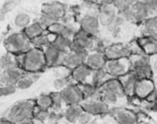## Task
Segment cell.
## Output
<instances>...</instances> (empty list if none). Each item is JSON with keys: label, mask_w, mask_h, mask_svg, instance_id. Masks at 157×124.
<instances>
[{"label": "cell", "mask_w": 157, "mask_h": 124, "mask_svg": "<svg viewBox=\"0 0 157 124\" xmlns=\"http://www.w3.org/2000/svg\"><path fill=\"white\" fill-rule=\"evenodd\" d=\"M16 57L17 65L25 73H43L47 69L42 49L32 47L26 53L16 55Z\"/></svg>", "instance_id": "cell-1"}, {"label": "cell", "mask_w": 157, "mask_h": 124, "mask_svg": "<svg viewBox=\"0 0 157 124\" xmlns=\"http://www.w3.org/2000/svg\"><path fill=\"white\" fill-rule=\"evenodd\" d=\"M35 110V101L33 99L22 100L15 102L4 115L16 124L29 122L33 118Z\"/></svg>", "instance_id": "cell-2"}, {"label": "cell", "mask_w": 157, "mask_h": 124, "mask_svg": "<svg viewBox=\"0 0 157 124\" xmlns=\"http://www.w3.org/2000/svg\"><path fill=\"white\" fill-rule=\"evenodd\" d=\"M3 44L8 53L15 55L23 54L33 47L31 41L25 36L23 31L18 30L8 33L4 38Z\"/></svg>", "instance_id": "cell-3"}, {"label": "cell", "mask_w": 157, "mask_h": 124, "mask_svg": "<svg viewBox=\"0 0 157 124\" xmlns=\"http://www.w3.org/2000/svg\"><path fill=\"white\" fill-rule=\"evenodd\" d=\"M97 37L98 36H93L86 32L78 29L72 39L71 49L79 50V51H87V52L95 50Z\"/></svg>", "instance_id": "cell-4"}, {"label": "cell", "mask_w": 157, "mask_h": 124, "mask_svg": "<svg viewBox=\"0 0 157 124\" xmlns=\"http://www.w3.org/2000/svg\"><path fill=\"white\" fill-rule=\"evenodd\" d=\"M105 70L110 77L120 78L131 71V62L129 58L108 60Z\"/></svg>", "instance_id": "cell-5"}, {"label": "cell", "mask_w": 157, "mask_h": 124, "mask_svg": "<svg viewBox=\"0 0 157 124\" xmlns=\"http://www.w3.org/2000/svg\"><path fill=\"white\" fill-rule=\"evenodd\" d=\"M117 16H118V11L112 4L98 5V17L101 28H106L107 30H109Z\"/></svg>", "instance_id": "cell-6"}, {"label": "cell", "mask_w": 157, "mask_h": 124, "mask_svg": "<svg viewBox=\"0 0 157 124\" xmlns=\"http://www.w3.org/2000/svg\"><path fill=\"white\" fill-rule=\"evenodd\" d=\"M117 124H137V113L128 110V109L113 106L110 107L109 114Z\"/></svg>", "instance_id": "cell-7"}, {"label": "cell", "mask_w": 157, "mask_h": 124, "mask_svg": "<svg viewBox=\"0 0 157 124\" xmlns=\"http://www.w3.org/2000/svg\"><path fill=\"white\" fill-rule=\"evenodd\" d=\"M65 106L81 104L84 101L79 85L77 83H71L60 92Z\"/></svg>", "instance_id": "cell-8"}, {"label": "cell", "mask_w": 157, "mask_h": 124, "mask_svg": "<svg viewBox=\"0 0 157 124\" xmlns=\"http://www.w3.org/2000/svg\"><path fill=\"white\" fill-rule=\"evenodd\" d=\"M68 7L65 4L58 1H48L41 6V14H44L60 21L68 12Z\"/></svg>", "instance_id": "cell-9"}, {"label": "cell", "mask_w": 157, "mask_h": 124, "mask_svg": "<svg viewBox=\"0 0 157 124\" xmlns=\"http://www.w3.org/2000/svg\"><path fill=\"white\" fill-rule=\"evenodd\" d=\"M81 106L84 111L91 114L95 118L98 117H104L109 114V106L103 102L101 100L98 99H91L83 101Z\"/></svg>", "instance_id": "cell-10"}, {"label": "cell", "mask_w": 157, "mask_h": 124, "mask_svg": "<svg viewBox=\"0 0 157 124\" xmlns=\"http://www.w3.org/2000/svg\"><path fill=\"white\" fill-rule=\"evenodd\" d=\"M44 54V58L46 62V67L49 69L63 65L64 60L68 53L58 50L57 48L49 45L48 46L43 49Z\"/></svg>", "instance_id": "cell-11"}, {"label": "cell", "mask_w": 157, "mask_h": 124, "mask_svg": "<svg viewBox=\"0 0 157 124\" xmlns=\"http://www.w3.org/2000/svg\"><path fill=\"white\" fill-rule=\"evenodd\" d=\"M78 29L79 28H78V23L68 25V24H64L61 21H57L48 28L47 33L62 35L63 37L72 40L76 32L78 31Z\"/></svg>", "instance_id": "cell-12"}, {"label": "cell", "mask_w": 157, "mask_h": 124, "mask_svg": "<svg viewBox=\"0 0 157 124\" xmlns=\"http://www.w3.org/2000/svg\"><path fill=\"white\" fill-rule=\"evenodd\" d=\"M107 60H117L122 58H129L130 52L126 45L121 43L110 44L103 51Z\"/></svg>", "instance_id": "cell-13"}, {"label": "cell", "mask_w": 157, "mask_h": 124, "mask_svg": "<svg viewBox=\"0 0 157 124\" xmlns=\"http://www.w3.org/2000/svg\"><path fill=\"white\" fill-rule=\"evenodd\" d=\"M25 72L19 66L11 67L0 72V84L15 85L25 75Z\"/></svg>", "instance_id": "cell-14"}, {"label": "cell", "mask_w": 157, "mask_h": 124, "mask_svg": "<svg viewBox=\"0 0 157 124\" xmlns=\"http://www.w3.org/2000/svg\"><path fill=\"white\" fill-rule=\"evenodd\" d=\"M155 88V83L154 78L139 79L136 84L134 95L142 101H144L153 93Z\"/></svg>", "instance_id": "cell-15"}, {"label": "cell", "mask_w": 157, "mask_h": 124, "mask_svg": "<svg viewBox=\"0 0 157 124\" xmlns=\"http://www.w3.org/2000/svg\"><path fill=\"white\" fill-rule=\"evenodd\" d=\"M89 52L87 51H79L71 49L66 55L63 65H65L70 70H73L76 67L85 63V60Z\"/></svg>", "instance_id": "cell-16"}, {"label": "cell", "mask_w": 157, "mask_h": 124, "mask_svg": "<svg viewBox=\"0 0 157 124\" xmlns=\"http://www.w3.org/2000/svg\"><path fill=\"white\" fill-rule=\"evenodd\" d=\"M107 61L108 60L103 52H100L98 50H92L88 53L85 63L91 70L94 71V70H99V69L105 68Z\"/></svg>", "instance_id": "cell-17"}, {"label": "cell", "mask_w": 157, "mask_h": 124, "mask_svg": "<svg viewBox=\"0 0 157 124\" xmlns=\"http://www.w3.org/2000/svg\"><path fill=\"white\" fill-rule=\"evenodd\" d=\"M92 72L93 70H91L86 63H83L76 67L75 69L71 70V78L77 84L88 83V82L90 83Z\"/></svg>", "instance_id": "cell-18"}, {"label": "cell", "mask_w": 157, "mask_h": 124, "mask_svg": "<svg viewBox=\"0 0 157 124\" xmlns=\"http://www.w3.org/2000/svg\"><path fill=\"white\" fill-rule=\"evenodd\" d=\"M133 12H134V20L133 24L136 26H140L143 23H144L149 17L153 16L151 10L148 8V6L139 0L136 5L133 6Z\"/></svg>", "instance_id": "cell-19"}, {"label": "cell", "mask_w": 157, "mask_h": 124, "mask_svg": "<svg viewBox=\"0 0 157 124\" xmlns=\"http://www.w3.org/2000/svg\"><path fill=\"white\" fill-rule=\"evenodd\" d=\"M99 89L103 90V91L115 93L121 99L126 98L124 89H123V85H122L119 78L110 77L109 76L107 79V81L102 84V86L99 87Z\"/></svg>", "instance_id": "cell-20"}, {"label": "cell", "mask_w": 157, "mask_h": 124, "mask_svg": "<svg viewBox=\"0 0 157 124\" xmlns=\"http://www.w3.org/2000/svg\"><path fill=\"white\" fill-rule=\"evenodd\" d=\"M119 79H120L121 83L123 85V89H124V92H125L126 98L133 96L134 93H135L136 84L137 81L139 80L137 75L131 70L130 72H128L126 74L123 75L122 77H120Z\"/></svg>", "instance_id": "cell-21"}, {"label": "cell", "mask_w": 157, "mask_h": 124, "mask_svg": "<svg viewBox=\"0 0 157 124\" xmlns=\"http://www.w3.org/2000/svg\"><path fill=\"white\" fill-rule=\"evenodd\" d=\"M139 26V35L151 36L157 39V15L149 17L144 23L138 26Z\"/></svg>", "instance_id": "cell-22"}, {"label": "cell", "mask_w": 157, "mask_h": 124, "mask_svg": "<svg viewBox=\"0 0 157 124\" xmlns=\"http://www.w3.org/2000/svg\"><path fill=\"white\" fill-rule=\"evenodd\" d=\"M33 22V18L29 12L26 11H18L13 17L12 24L15 30L23 31L26 26H28Z\"/></svg>", "instance_id": "cell-23"}, {"label": "cell", "mask_w": 157, "mask_h": 124, "mask_svg": "<svg viewBox=\"0 0 157 124\" xmlns=\"http://www.w3.org/2000/svg\"><path fill=\"white\" fill-rule=\"evenodd\" d=\"M136 41L138 42V44L140 45L142 49L144 50V53L148 55V56H152L157 54V39L151 37V36H145V35H142V36H137L136 37Z\"/></svg>", "instance_id": "cell-24"}, {"label": "cell", "mask_w": 157, "mask_h": 124, "mask_svg": "<svg viewBox=\"0 0 157 124\" xmlns=\"http://www.w3.org/2000/svg\"><path fill=\"white\" fill-rule=\"evenodd\" d=\"M48 34L50 45L57 48L60 51H63L65 53H69L71 50L72 47V40L68 39L66 37H63L62 35L53 34Z\"/></svg>", "instance_id": "cell-25"}, {"label": "cell", "mask_w": 157, "mask_h": 124, "mask_svg": "<svg viewBox=\"0 0 157 124\" xmlns=\"http://www.w3.org/2000/svg\"><path fill=\"white\" fill-rule=\"evenodd\" d=\"M84 110L81 104L76 105H68L65 106L63 110V119L67 124L77 123L79 116L82 114Z\"/></svg>", "instance_id": "cell-26"}, {"label": "cell", "mask_w": 157, "mask_h": 124, "mask_svg": "<svg viewBox=\"0 0 157 124\" xmlns=\"http://www.w3.org/2000/svg\"><path fill=\"white\" fill-rule=\"evenodd\" d=\"M98 100H101L103 102H105L106 104H108L109 107H113V106H118V102L121 100V98H119L117 94L110 92H107V91H103L100 90L98 88Z\"/></svg>", "instance_id": "cell-27"}, {"label": "cell", "mask_w": 157, "mask_h": 124, "mask_svg": "<svg viewBox=\"0 0 157 124\" xmlns=\"http://www.w3.org/2000/svg\"><path fill=\"white\" fill-rule=\"evenodd\" d=\"M23 33L25 34V36L31 41L33 38L41 35V34H45L46 31L34 20L33 23H31L28 26H26L24 30Z\"/></svg>", "instance_id": "cell-28"}, {"label": "cell", "mask_w": 157, "mask_h": 124, "mask_svg": "<svg viewBox=\"0 0 157 124\" xmlns=\"http://www.w3.org/2000/svg\"><path fill=\"white\" fill-rule=\"evenodd\" d=\"M109 77V75L108 74L105 68L99 69V70H94L92 72L90 83L96 86L97 88H99L102 86V84L107 81V79Z\"/></svg>", "instance_id": "cell-29"}, {"label": "cell", "mask_w": 157, "mask_h": 124, "mask_svg": "<svg viewBox=\"0 0 157 124\" xmlns=\"http://www.w3.org/2000/svg\"><path fill=\"white\" fill-rule=\"evenodd\" d=\"M80 91L83 95L84 101L91 100V99H98V88L92 85L91 83H82L78 84Z\"/></svg>", "instance_id": "cell-30"}, {"label": "cell", "mask_w": 157, "mask_h": 124, "mask_svg": "<svg viewBox=\"0 0 157 124\" xmlns=\"http://www.w3.org/2000/svg\"><path fill=\"white\" fill-rule=\"evenodd\" d=\"M18 66L16 62V57L15 54L11 53H6L0 56V72L11 67Z\"/></svg>", "instance_id": "cell-31"}, {"label": "cell", "mask_w": 157, "mask_h": 124, "mask_svg": "<svg viewBox=\"0 0 157 124\" xmlns=\"http://www.w3.org/2000/svg\"><path fill=\"white\" fill-rule=\"evenodd\" d=\"M35 101V107L44 110H52V98L50 93H44L38 96Z\"/></svg>", "instance_id": "cell-32"}, {"label": "cell", "mask_w": 157, "mask_h": 124, "mask_svg": "<svg viewBox=\"0 0 157 124\" xmlns=\"http://www.w3.org/2000/svg\"><path fill=\"white\" fill-rule=\"evenodd\" d=\"M51 98H52V110L53 111L57 112H63V110L65 108V104L63 102V98L60 92H52L50 93Z\"/></svg>", "instance_id": "cell-33"}, {"label": "cell", "mask_w": 157, "mask_h": 124, "mask_svg": "<svg viewBox=\"0 0 157 124\" xmlns=\"http://www.w3.org/2000/svg\"><path fill=\"white\" fill-rule=\"evenodd\" d=\"M35 82L33 81V79L28 74H25V75L21 78L17 83L16 84V87L17 90H20V91H25V90H28L30 89L32 86L33 85Z\"/></svg>", "instance_id": "cell-34"}, {"label": "cell", "mask_w": 157, "mask_h": 124, "mask_svg": "<svg viewBox=\"0 0 157 124\" xmlns=\"http://www.w3.org/2000/svg\"><path fill=\"white\" fill-rule=\"evenodd\" d=\"M71 83H75L72 81V79L71 78V76L65 78H54L52 81V87H53L54 91L61 92L66 86H68Z\"/></svg>", "instance_id": "cell-35"}, {"label": "cell", "mask_w": 157, "mask_h": 124, "mask_svg": "<svg viewBox=\"0 0 157 124\" xmlns=\"http://www.w3.org/2000/svg\"><path fill=\"white\" fill-rule=\"evenodd\" d=\"M32 46L35 47V48H39V49H44L50 45V40H49V36H48L47 32L44 34H41L35 38H33L31 40Z\"/></svg>", "instance_id": "cell-36"}, {"label": "cell", "mask_w": 157, "mask_h": 124, "mask_svg": "<svg viewBox=\"0 0 157 124\" xmlns=\"http://www.w3.org/2000/svg\"><path fill=\"white\" fill-rule=\"evenodd\" d=\"M35 21L45 30L47 31V29L55 22H57V20H55L54 18L51 17V16L44 15V14H40L39 16L36 17Z\"/></svg>", "instance_id": "cell-37"}, {"label": "cell", "mask_w": 157, "mask_h": 124, "mask_svg": "<svg viewBox=\"0 0 157 124\" xmlns=\"http://www.w3.org/2000/svg\"><path fill=\"white\" fill-rule=\"evenodd\" d=\"M20 2L21 0H4L2 6H0V11L7 16L10 12L15 10Z\"/></svg>", "instance_id": "cell-38"}, {"label": "cell", "mask_w": 157, "mask_h": 124, "mask_svg": "<svg viewBox=\"0 0 157 124\" xmlns=\"http://www.w3.org/2000/svg\"><path fill=\"white\" fill-rule=\"evenodd\" d=\"M52 71V74L54 78H65L70 77L71 74V70L67 68L65 65H60L51 69Z\"/></svg>", "instance_id": "cell-39"}, {"label": "cell", "mask_w": 157, "mask_h": 124, "mask_svg": "<svg viewBox=\"0 0 157 124\" xmlns=\"http://www.w3.org/2000/svg\"><path fill=\"white\" fill-rule=\"evenodd\" d=\"M126 46L128 47V50H129L131 55H143V54H145L144 53V50H143L142 47L140 46V45H139L138 42L136 41V39L131 41V42L128 43ZM131 55H130V56H131Z\"/></svg>", "instance_id": "cell-40"}, {"label": "cell", "mask_w": 157, "mask_h": 124, "mask_svg": "<svg viewBox=\"0 0 157 124\" xmlns=\"http://www.w3.org/2000/svg\"><path fill=\"white\" fill-rule=\"evenodd\" d=\"M118 16H121L126 23L133 24L134 20V12H133V6H126V8L118 11Z\"/></svg>", "instance_id": "cell-41"}, {"label": "cell", "mask_w": 157, "mask_h": 124, "mask_svg": "<svg viewBox=\"0 0 157 124\" xmlns=\"http://www.w3.org/2000/svg\"><path fill=\"white\" fill-rule=\"evenodd\" d=\"M17 91L15 85H5L0 84V99L5 97H9L15 94Z\"/></svg>", "instance_id": "cell-42"}, {"label": "cell", "mask_w": 157, "mask_h": 124, "mask_svg": "<svg viewBox=\"0 0 157 124\" xmlns=\"http://www.w3.org/2000/svg\"><path fill=\"white\" fill-rule=\"evenodd\" d=\"M95 119H96V118L93 117L91 114H90V113H88V112H86V111H83V112H82V114L79 116V118H78L77 123L90 124L91 122H93Z\"/></svg>", "instance_id": "cell-43"}, {"label": "cell", "mask_w": 157, "mask_h": 124, "mask_svg": "<svg viewBox=\"0 0 157 124\" xmlns=\"http://www.w3.org/2000/svg\"><path fill=\"white\" fill-rule=\"evenodd\" d=\"M151 10L153 16L157 15V0H141Z\"/></svg>", "instance_id": "cell-44"}, {"label": "cell", "mask_w": 157, "mask_h": 124, "mask_svg": "<svg viewBox=\"0 0 157 124\" xmlns=\"http://www.w3.org/2000/svg\"><path fill=\"white\" fill-rule=\"evenodd\" d=\"M150 65H151L154 77L157 76V54L150 56Z\"/></svg>", "instance_id": "cell-45"}, {"label": "cell", "mask_w": 157, "mask_h": 124, "mask_svg": "<svg viewBox=\"0 0 157 124\" xmlns=\"http://www.w3.org/2000/svg\"><path fill=\"white\" fill-rule=\"evenodd\" d=\"M112 5L117 9V11H120V10L126 8V6H128L126 5L125 0H113Z\"/></svg>", "instance_id": "cell-46"}, {"label": "cell", "mask_w": 157, "mask_h": 124, "mask_svg": "<svg viewBox=\"0 0 157 124\" xmlns=\"http://www.w3.org/2000/svg\"><path fill=\"white\" fill-rule=\"evenodd\" d=\"M0 124H16L13 122H11L10 120H8L7 118H6L5 116H2L0 118Z\"/></svg>", "instance_id": "cell-47"}, {"label": "cell", "mask_w": 157, "mask_h": 124, "mask_svg": "<svg viewBox=\"0 0 157 124\" xmlns=\"http://www.w3.org/2000/svg\"><path fill=\"white\" fill-rule=\"evenodd\" d=\"M113 0H97L98 5H107V4H112Z\"/></svg>", "instance_id": "cell-48"}, {"label": "cell", "mask_w": 157, "mask_h": 124, "mask_svg": "<svg viewBox=\"0 0 157 124\" xmlns=\"http://www.w3.org/2000/svg\"><path fill=\"white\" fill-rule=\"evenodd\" d=\"M127 6H133L134 5H136L139 0H125Z\"/></svg>", "instance_id": "cell-49"}, {"label": "cell", "mask_w": 157, "mask_h": 124, "mask_svg": "<svg viewBox=\"0 0 157 124\" xmlns=\"http://www.w3.org/2000/svg\"><path fill=\"white\" fill-rule=\"evenodd\" d=\"M90 124H100V123H99V122H98V121L95 119L94 121H93V122H90Z\"/></svg>", "instance_id": "cell-50"}, {"label": "cell", "mask_w": 157, "mask_h": 124, "mask_svg": "<svg viewBox=\"0 0 157 124\" xmlns=\"http://www.w3.org/2000/svg\"><path fill=\"white\" fill-rule=\"evenodd\" d=\"M154 81H155V87H157V76L155 79H154Z\"/></svg>", "instance_id": "cell-51"}, {"label": "cell", "mask_w": 157, "mask_h": 124, "mask_svg": "<svg viewBox=\"0 0 157 124\" xmlns=\"http://www.w3.org/2000/svg\"><path fill=\"white\" fill-rule=\"evenodd\" d=\"M40 1H43V2L44 3V2H48V1H50V0H40Z\"/></svg>", "instance_id": "cell-52"}, {"label": "cell", "mask_w": 157, "mask_h": 124, "mask_svg": "<svg viewBox=\"0 0 157 124\" xmlns=\"http://www.w3.org/2000/svg\"><path fill=\"white\" fill-rule=\"evenodd\" d=\"M3 104H4V103H3V102H0V108H1V107H2V105H3Z\"/></svg>", "instance_id": "cell-53"}, {"label": "cell", "mask_w": 157, "mask_h": 124, "mask_svg": "<svg viewBox=\"0 0 157 124\" xmlns=\"http://www.w3.org/2000/svg\"><path fill=\"white\" fill-rule=\"evenodd\" d=\"M90 1H93V2H95V3H97V0H90Z\"/></svg>", "instance_id": "cell-54"}, {"label": "cell", "mask_w": 157, "mask_h": 124, "mask_svg": "<svg viewBox=\"0 0 157 124\" xmlns=\"http://www.w3.org/2000/svg\"><path fill=\"white\" fill-rule=\"evenodd\" d=\"M71 124H78V123H71Z\"/></svg>", "instance_id": "cell-55"}]
</instances>
